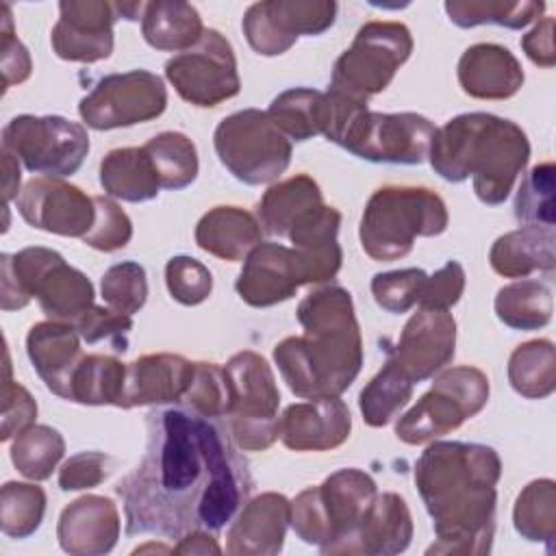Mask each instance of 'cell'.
<instances>
[{
	"mask_svg": "<svg viewBox=\"0 0 556 556\" xmlns=\"http://www.w3.org/2000/svg\"><path fill=\"white\" fill-rule=\"evenodd\" d=\"M148 445L117 493L128 534L180 539L189 530L219 532L250 495L252 476L226 430L191 408H165L146 419Z\"/></svg>",
	"mask_w": 556,
	"mask_h": 556,
	"instance_id": "cell-1",
	"label": "cell"
},
{
	"mask_svg": "<svg viewBox=\"0 0 556 556\" xmlns=\"http://www.w3.org/2000/svg\"><path fill=\"white\" fill-rule=\"evenodd\" d=\"M500 476L497 452L482 443L434 441L421 452L415 463V486L437 534L428 554L491 552Z\"/></svg>",
	"mask_w": 556,
	"mask_h": 556,
	"instance_id": "cell-2",
	"label": "cell"
},
{
	"mask_svg": "<svg viewBox=\"0 0 556 556\" xmlns=\"http://www.w3.org/2000/svg\"><path fill=\"white\" fill-rule=\"evenodd\" d=\"M300 337L274 348L278 371L302 400L341 395L363 367V339L348 289L328 285L298 304Z\"/></svg>",
	"mask_w": 556,
	"mask_h": 556,
	"instance_id": "cell-3",
	"label": "cell"
},
{
	"mask_svg": "<svg viewBox=\"0 0 556 556\" xmlns=\"http://www.w3.org/2000/svg\"><path fill=\"white\" fill-rule=\"evenodd\" d=\"M432 169L447 182L471 176L480 202L502 204L530 159V141L521 126L493 113H460L437 128L430 152Z\"/></svg>",
	"mask_w": 556,
	"mask_h": 556,
	"instance_id": "cell-4",
	"label": "cell"
},
{
	"mask_svg": "<svg viewBox=\"0 0 556 556\" xmlns=\"http://www.w3.org/2000/svg\"><path fill=\"white\" fill-rule=\"evenodd\" d=\"M2 311H20L37 298L52 321L76 324L93 306V285L50 248L30 245L2 254Z\"/></svg>",
	"mask_w": 556,
	"mask_h": 556,
	"instance_id": "cell-5",
	"label": "cell"
},
{
	"mask_svg": "<svg viewBox=\"0 0 556 556\" xmlns=\"http://www.w3.org/2000/svg\"><path fill=\"white\" fill-rule=\"evenodd\" d=\"M447 222V206L432 189L389 185L367 200L358 237L369 258L397 261L413 250L417 237L445 232Z\"/></svg>",
	"mask_w": 556,
	"mask_h": 556,
	"instance_id": "cell-6",
	"label": "cell"
},
{
	"mask_svg": "<svg viewBox=\"0 0 556 556\" xmlns=\"http://www.w3.org/2000/svg\"><path fill=\"white\" fill-rule=\"evenodd\" d=\"M378 486L356 467L330 473L321 484L308 486L291 502V528L308 545L324 554H339L369 510Z\"/></svg>",
	"mask_w": 556,
	"mask_h": 556,
	"instance_id": "cell-7",
	"label": "cell"
},
{
	"mask_svg": "<svg viewBox=\"0 0 556 556\" xmlns=\"http://www.w3.org/2000/svg\"><path fill=\"white\" fill-rule=\"evenodd\" d=\"M413 52V35L402 22H367L354 35L352 46L337 59L330 91L367 104L389 87L395 72Z\"/></svg>",
	"mask_w": 556,
	"mask_h": 556,
	"instance_id": "cell-8",
	"label": "cell"
},
{
	"mask_svg": "<svg viewBox=\"0 0 556 556\" xmlns=\"http://www.w3.org/2000/svg\"><path fill=\"white\" fill-rule=\"evenodd\" d=\"M489 402V378L482 369L460 365L441 371L432 387L395 421V437L408 445L434 441L460 428Z\"/></svg>",
	"mask_w": 556,
	"mask_h": 556,
	"instance_id": "cell-9",
	"label": "cell"
},
{
	"mask_svg": "<svg viewBox=\"0 0 556 556\" xmlns=\"http://www.w3.org/2000/svg\"><path fill=\"white\" fill-rule=\"evenodd\" d=\"M230 387V437L245 452H261L278 439L280 391L269 363L256 352H237L224 365Z\"/></svg>",
	"mask_w": 556,
	"mask_h": 556,
	"instance_id": "cell-10",
	"label": "cell"
},
{
	"mask_svg": "<svg viewBox=\"0 0 556 556\" xmlns=\"http://www.w3.org/2000/svg\"><path fill=\"white\" fill-rule=\"evenodd\" d=\"M213 146L222 165L245 185L274 182L291 163V141L261 109L224 117L213 132Z\"/></svg>",
	"mask_w": 556,
	"mask_h": 556,
	"instance_id": "cell-11",
	"label": "cell"
},
{
	"mask_svg": "<svg viewBox=\"0 0 556 556\" xmlns=\"http://www.w3.org/2000/svg\"><path fill=\"white\" fill-rule=\"evenodd\" d=\"M437 126L419 113L358 109L341 128L337 146L371 163L419 165L428 159Z\"/></svg>",
	"mask_w": 556,
	"mask_h": 556,
	"instance_id": "cell-12",
	"label": "cell"
},
{
	"mask_svg": "<svg viewBox=\"0 0 556 556\" xmlns=\"http://www.w3.org/2000/svg\"><path fill=\"white\" fill-rule=\"evenodd\" d=\"M2 150L33 174L72 176L89 154L87 128L61 115H17L2 128Z\"/></svg>",
	"mask_w": 556,
	"mask_h": 556,
	"instance_id": "cell-13",
	"label": "cell"
},
{
	"mask_svg": "<svg viewBox=\"0 0 556 556\" xmlns=\"http://www.w3.org/2000/svg\"><path fill=\"white\" fill-rule=\"evenodd\" d=\"M165 78L176 93L193 106H217L241 89L237 56L230 41L215 28H204L202 39L165 63Z\"/></svg>",
	"mask_w": 556,
	"mask_h": 556,
	"instance_id": "cell-14",
	"label": "cell"
},
{
	"mask_svg": "<svg viewBox=\"0 0 556 556\" xmlns=\"http://www.w3.org/2000/svg\"><path fill=\"white\" fill-rule=\"evenodd\" d=\"M167 106L161 76L148 70L109 74L80 100V119L93 130H113L156 119Z\"/></svg>",
	"mask_w": 556,
	"mask_h": 556,
	"instance_id": "cell-15",
	"label": "cell"
},
{
	"mask_svg": "<svg viewBox=\"0 0 556 556\" xmlns=\"http://www.w3.org/2000/svg\"><path fill=\"white\" fill-rule=\"evenodd\" d=\"M337 17L332 0H263L248 7L241 28L250 48L263 56L285 54L298 37L326 33Z\"/></svg>",
	"mask_w": 556,
	"mask_h": 556,
	"instance_id": "cell-16",
	"label": "cell"
},
{
	"mask_svg": "<svg viewBox=\"0 0 556 556\" xmlns=\"http://www.w3.org/2000/svg\"><path fill=\"white\" fill-rule=\"evenodd\" d=\"M15 204L28 226L61 237L83 239L96 222L93 195L54 176L30 178Z\"/></svg>",
	"mask_w": 556,
	"mask_h": 556,
	"instance_id": "cell-17",
	"label": "cell"
},
{
	"mask_svg": "<svg viewBox=\"0 0 556 556\" xmlns=\"http://www.w3.org/2000/svg\"><path fill=\"white\" fill-rule=\"evenodd\" d=\"M117 20L113 2H59V22L50 33L52 52L72 63H96L109 59L113 52V24Z\"/></svg>",
	"mask_w": 556,
	"mask_h": 556,
	"instance_id": "cell-18",
	"label": "cell"
},
{
	"mask_svg": "<svg viewBox=\"0 0 556 556\" xmlns=\"http://www.w3.org/2000/svg\"><path fill=\"white\" fill-rule=\"evenodd\" d=\"M456 348V319L447 311L419 308L406 321L391 363L413 382H421L441 371Z\"/></svg>",
	"mask_w": 556,
	"mask_h": 556,
	"instance_id": "cell-19",
	"label": "cell"
},
{
	"mask_svg": "<svg viewBox=\"0 0 556 556\" xmlns=\"http://www.w3.org/2000/svg\"><path fill=\"white\" fill-rule=\"evenodd\" d=\"M352 430L348 404L334 397L295 402L278 419L280 441L295 452H326L343 445Z\"/></svg>",
	"mask_w": 556,
	"mask_h": 556,
	"instance_id": "cell-20",
	"label": "cell"
},
{
	"mask_svg": "<svg viewBox=\"0 0 556 556\" xmlns=\"http://www.w3.org/2000/svg\"><path fill=\"white\" fill-rule=\"evenodd\" d=\"M300 287L302 280L293 250L271 241H261L245 256L235 285L239 298L254 308L276 306L293 298Z\"/></svg>",
	"mask_w": 556,
	"mask_h": 556,
	"instance_id": "cell-21",
	"label": "cell"
},
{
	"mask_svg": "<svg viewBox=\"0 0 556 556\" xmlns=\"http://www.w3.org/2000/svg\"><path fill=\"white\" fill-rule=\"evenodd\" d=\"M289 526L291 502L282 493H261L235 515L226 536V552L232 556H274L282 552Z\"/></svg>",
	"mask_w": 556,
	"mask_h": 556,
	"instance_id": "cell-22",
	"label": "cell"
},
{
	"mask_svg": "<svg viewBox=\"0 0 556 556\" xmlns=\"http://www.w3.org/2000/svg\"><path fill=\"white\" fill-rule=\"evenodd\" d=\"M195 363L180 354H146L126 367L119 408L180 402L193 380Z\"/></svg>",
	"mask_w": 556,
	"mask_h": 556,
	"instance_id": "cell-23",
	"label": "cell"
},
{
	"mask_svg": "<svg viewBox=\"0 0 556 556\" xmlns=\"http://www.w3.org/2000/svg\"><path fill=\"white\" fill-rule=\"evenodd\" d=\"M119 510L104 495H83L63 508L56 523V539L72 556L109 554L119 539Z\"/></svg>",
	"mask_w": 556,
	"mask_h": 556,
	"instance_id": "cell-24",
	"label": "cell"
},
{
	"mask_svg": "<svg viewBox=\"0 0 556 556\" xmlns=\"http://www.w3.org/2000/svg\"><path fill=\"white\" fill-rule=\"evenodd\" d=\"M341 213L332 206H321L289 232L302 285H319L332 280L341 269L343 252L337 241Z\"/></svg>",
	"mask_w": 556,
	"mask_h": 556,
	"instance_id": "cell-25",
	"label": "cell"
},
{
	"mask_svg": "<svg viewBox=\"0 0 556 556\" xmlns=\"http://www.w3.org/2000/svg\"><path fill=\"white\" fill-rule=\"evenodd\" d=\"M413 517L404 502L393 491L378 493L365 513L354 534L341 545L339 554H365V556H391L410 545Z\"/></svg>",
	"mask_w": 556,
	"mask_h": 556,
	"instance_id": "cell-26",
	"label": "cell"
},
{
	"mask_svg": "<svg viewBox=\"0 0 556 556\" xmlns=\"http://www.w3.org/2000/svg\"><path fill=\"white\" fill-rule=\"evenodd\" d=\"M458 83L478 100L513 98L523 85V67L517 56L500 43H473L458 59Z\"/></svg>",
	"mask_w": 556,
	"mask_h": 556,
	"instance_id": "cell-27",
	"label": "cell"
},
{
	"mask_svg": "<svg viewBox=\"0 0 556 556\" xmlns=\"http://www.w3.org/2000/svg\"><path fill=\"white\" fill-rule=\"evenodd\" d=\"M26 354L46 387L65 397L70 376L83 358L80 334L74 324L52 319L35 324L26 337Z\"/></svg>",
	"mask_w": 556,
	"mask_h": 556,
	"instance_id": "cell-28",
	"label": "cell"
},
{
	"mask_svg": "<svg viewBox=\"0 0 556 556\" xmlns=\"http://www.w3.org/2000/svg\"><path fill=\"white\" fill-rule=\"evenodd\" d=\"M263 241L261 222L239 206H215L195 226V243L204 252L237 263Z\"/></svg>",
	"mask_w": 556,
	"mask_h": 556,
	"instance_id": "cell-29",
	"label": "cell"
},
{
	"mask_svg": "<svg viewBox=\"0 0 556 556\" xmlns=\"http://www.w3.org/2000/svg\"><path fill=\"white\" fill-rule=\"evenodd\" d=\"M554 243V228L521 226L493 241L489 263L504 278H528L536 271L552 274L556 265Z\"/></svg>",
	"mask_w": 556,
	"mask_h": 556,
	"instance_id": "cell-30",
	"label": "cell"
},
{
	"mask_svg": "<svg viewBox=\"0 0 556 556\" xmlns=\"http://www.w3.org/2000/svg\"><path fill=\"white\" fill-rule=\"evenodd\" d=\"M324 206L319 185L308 174H295L282 182L271 185L258 202L261 228L289 237V232Z\"/></svg>",
	"mask_w": 556,
	"mask_h": 556,
	"instance_id": "cell-31",
	"label": "cell"
},
{
	"mask_svg": "<svg viewBox=\"0 0 556 556\" xmlns=\"http://www.w3.org/2000/svg\"><path fill=\"white\" fill-rule=\"evenodd\" d=\"M100 185L106 195L124 202H148L163 189L143 146L111 150L100 163Z\"/></svg>",
	"mask_w": 556,
	"mask_h": 556,
	"instance_id": "cell-32",
	"label": "cell"
},
{
	"mask_svg": "<svg viewBox=\"0 0 556 556\" xmlns=\"http://www.w3.org/2000/svg\"><path fill=\"white\" fill-rule=\"evenodd\" d=\"M141 33L146 43L154 50L178 54L202 39L204 26L193 4L180 0H156L146 2Z\"/></svg>",
	"mask_w": 556,
	"mask_h": 556,
	"instance_id": "cell-33",
	"label": "cell"
},
{
	"mask_svg": "<svg viewBox=\"0 0 556 556\" xmlns=\"http://www.w3.org/2000/svg\"><path fill=\"white\" fill-rule=\"evenodd\" d=\"M267 115L287 139L306 141L326 135L330 124V98L319 89L293 87L271 100Z\"/></svg>",
	"mask_w": 556,
	"mask_h": 556,
	"instance_id": "cell-34",
	"label": "cell"
},
{
	"mask_svg": "<svg viewBox=\"0 0 556 556\" xmlns=\"http://www.w3.org/2000/svg\"><path fill=\"white\" fill-rule=\"evenodd\" d=\"M126 380V365L109 354H83L74 367L65 397L87 406H117Z\"/></svg>",
	"mask_w": 556,
	"mask_h": 556,
	"instance_id": "cell-35",
	"label": "cell"
},
{
	"mask_svg": "<svg viewBox=\"0 0 556 556\" xmlns=\"http://www.w3.org/2000/svg\"><path fill=\"white\" fill-rule=\"evenodd\" d=\"M495 315L515 330H539L549 324L554 298L549 285L534 278H519L495 295Z\"/></svg>",
	"mask_w": 556,
	"mask_h": 556,
	"instance_id": "cell-36",
	"label": "cell"
},
{
	"mask_svg": "<svg viewBox=\"0 0 556 556\" xmlns=\"http://www.w3.org/2000/svg\"><path fill=\"white\" fill-rule=\"evenodd\" d=\"M508 382L528 400H543L556 389V350L549 339L517 345L508 358Z\"/></svg>",
	"mask_w": 556,
	"mask_h": 556,
	"instance_id": "cell-37",
	"label": "cell"
},
{
	"mask_svg": "<svg viewBox=\"0 0 556 556\" xmlns=\"http://www.w3.org/2000/svg\"><path fill=\"white\" fill-rule=\"evenodd\" d=\"M515 530L532 543H543L547 552L554 549L556 539V482L539 478L528 482L513 508Z\"/></svg>",
	"mask_w": 556,
	"mask_h": 556,
	"instance_id": "cell-38",
	"label": "cell"
},
{
	"mask_svg": "<svg viewBox=\"0 0 556 556\" xmlns=\"http://www.w3.org/2000/svg\"><path fill=\"white\" fill-rule=\"evenodd\" d=\"M452 24L473 28L482 24L506 26L513 30L526 28L545 11V2H504V0H447L443 4Z\"/></svg>",
	"mask_w": 556,
	"mask_h": 556,
	"instance_id": "cell-39",
	"label": "cell"
},
{
	"mask_svg": "<svg viewBox=\"0 0 556 556\" xmlns=\"http://www.w3.org/2000/svg\"><path fill=\"white\" fill-rule=\"evenodd\" d=\"M413 389L415 382L408 380L391 361H387L358 395L363 421L371 428L387 426L410 402Z\"/></svg>",
	"mask_w": 556,
	"mask_h": 556,
	"instance_id": "cell-40",
	"label": "cell"
},
{
	"mask_svg": "<svg viewBox=\"0 0 556 556\" xmlns=\"http://www.w3.org/2000/svg\"><path fill=\"white\" fill-rule=\"evenodd\" d=\"M9 454L11 463L24 478L41 482L48 480L61 463L65 454V439L59 430L50 426L33 424L30 428L13 437Z\"/></svg>",
	"mask_w": 556,
	"mask_h": 556,
	"instance_id": "cell-41",
	"label": "cell"
},
{
	"mask_svg": "<svg viewBox=\"0 0 556 556\" xmlns=\"http://www.w3.org/2000/svg\"><path fill=\"white\" fill-rule=\"evenodd\" d=\"M143 148L156 167L163 189L180 191L198 178V150L187 135L165 130L152 137Z\"/></svg>",
	"mask_w": 556,
	"mask_h": 556,
	"instance_id": "cell-42",
	"label": "cell"
},
{
	"mask_svg": "<svg viewBox=\"0 0 556 556\" xmlns=\"http://www.w3.org/2000/svg\"><path fill=\"white\" fill-rule=\"evenodd\" d=\"M46 491L33 482H7L0 491V528L11 539L30 536L43 521Z\"/></svg>",
	"mask_w": 556,
	"mask_h": 556,
	"instance_id": "cell-43",
	"label": "cell"
},
{
	"mask_svg": "<svg viewBox=\"0 0 556 556\" xmlns=\"http://www.w3.org/2000/svg\"><path fill=\"white\" fill-rule=\"evenodd\" d=\"M554 176L552 161L534 165L515 195V217L523 226L554 228Z\"/></svg>",
	"mask_w": 556,
	"mask_h": 556,
	"instance_id": "cell-44",
	"label": "cell"
},
{
	"mask_svg": "<svg viewBox=\"0 0 556 556\" xmlns=\"http://www.w3.org/2000/svg\"><path fill=\"white\" fill-rule=\"evenodd\" d=\"M100 291L106 306L124 315L139 313L148 300V278L143 265L135 261L111 265L100 280Z\"/></svg>",
	"mask_w": 556,
	"mask_h": 556,
	"instance_id": "cell-45",
	"label": "cell"
},
{
	"mask_svg": "<svg viewBox=\"0 0 556 556\" xmlns=\"http://www.w3.org/2000/svg\"><path fill=\"white\" fill-rule=\"evenodd\" d=\"M182 400L187 408L198 415L211 419L226 417L230 408V387L224 367L204 361L195 363L191 387Z\"/></svg>",
	"mask_w": 556,
	"mask_h": 556,
	"instance_id": "cell-46",
	"label": "cell"
},
{
	"mask_svg": "<svg viewBox=\"0 0 556 556\" xmlns=\"http://www.w3.org/2000/svg\"><path fill=\"white\" fill-rule=\"evenodd\" d=\"M426 278L428 274L419 267L382 271L371 278V295L387 313L402 315L419 302Z\"/></svg>",
	"mask_w": 556,
	"mask_h": 556,
	"instance_id": "cell-47",
	"label": "cell"
},
{
	"mask_svg": "<svg viewBox=\"0 0 556 556\" xmlns=\"http://www.w3.org/2000/svg\"><path fill=\"white\" fill-rule=\"evenodd\" d=\"M96 222L83 241L100 252H115L132 239V222L111 195H93Z\"/></svg>",
	"mask_w": 556,
	"mask_h": 556,
	"instance_id": "cell-48",
	"label": "cell"
},
{
	"mask_svg": "<svg viewBox=\"0 0 556 556\" xmlns=\"http://www.w3.org/2000/svg\"><path fill=\"white\" fill-rule=\"evenodd\" d=\"M165 285L169 295L185 304H202L213 291V276L206 265L193 256H172L165 265Z\"/></svg>",
	"mask_w": 556,
	"mask_h": 556,
	"instance_id": "cell-49",
	"label": "cell"
},
{
	"mask_svg": "<svg viewBox=\"0 0 556 556\" xmlns=\"http://www.w3.org/2000/svg\"><path fill=\"white\" fill-rule=\"evenodd\" d=\"M80 339L85 343H98V341H111L117 352H126L128 345V332L132 328V317L124 315L111 306H91L76 324Z\"/></svg>",
	"mask_w": 556,
	"mask_h": 556,
	"instance_id": "cell-50",
	"label": "cell"
},
{
	"mask_svg": "<svg viewBox=\"0 0 556 556\" xmlns=\"http://www.w3.org/2000/svg\"><path fill=\"white\" fill-rule=\"evenodd\" d=\"M37 402L26 387L11 380V363L7 352V378L2 384V430L0 439L9 441L35 424Z\"/></svg>",
	"mask_w": 556,
	"mask_h": 556,
	"instance_id": "cell-51",
	"label": "cell"
},
{
	"mask_svg": "<svg viewBox=\"0 0 556 556\" xmlns=\"http://www.w3.org/2000/svg\"><path fill=\"white\" fill-rule=\"evenodd\" d=\"M0 61H2V89L7 91L13 85L24 83L30 76L33 61L26 50V46L17 39L13 20H11V9L7 2H2V15H0Z\"/></svg>",
	"mask_w": 556,
	"mask_h": 556,
	"instance_id": "cell-52",
	"label": "cell"
},
{
	"mask_svg": "<svg viewBox=\"0 0 556 556\" xmlns=\"http://www.w3.org/2000/svg\"><path fill=\"white\" fill-rule=\"evenodd\" d=\"M465 291V269L458 261H447L441 269L426 278L419 308L426 311H450Z\"/></svg>",
	"mask_w": 556,
	"mask_h": 556,
	"instance_id": "cell-53",
	"label": "cell"
},
{
	"mask_svg": "<svg viewBox=\"0 0 556 556\" xmlns=\"http://www.w3.org/2000/svg\"><path fill=\"white\" fill-rule=\"evenodd\" d=\"M111 458L102 452H78L70 456L59 469V486L63 491L93 489L109 476Z\"/></svg>",
	"mask_w": 556,
	"mask_h": 556,
	"instance_id": "cell-54",
	"label": "cell"
},
{
	"mask_svg": "<svg viewBox=\"0 0 556 556\" xmlns=\"http://www.w3.org/2000/svg\"><path fill=\"white\" fill-rule=\"evenodd\" d=\"M521 48L526 56L539 67H554L556 50H554V17L539 20L523 37Z\"/></svg>",
	"mask_w": 556,
	"mask_h": 556,
	"instance_id": "cell-55",
	"label": "cell"
},
{
	"mask_svg": "<svg viewBox=\"0 0 556 556\" xmlns=\"http://www.w3.org/2000/svg\"><path fill=\"white\" fill-rule=\"evenodd\" d=\"M174 554H222V547L217 539L206 528L189 530L178 539V545L174 547Z\"/></svg>",
	"mask_w": 556,
	"mask_h": 556,
	"instance_id": "cell-56",
	"label": "cell"
},
{
	"mask_svg": "<svg viewBox=\"0 0 556 556\" xmlns=\"http://www.w3.org/2000/svg\"><path fill=\"white\" fill-rule=\"evenodd\" d=\"M2 195H4V206L11 202V200H17V195L22 193L20 189V182H22V174H20V161L2 150Z\"/></svg>",
	"mask_w": 556,
	"mask_h": 556,
	"instance_id": "cell-57",
	"label": "cell"
}]
</instances>
